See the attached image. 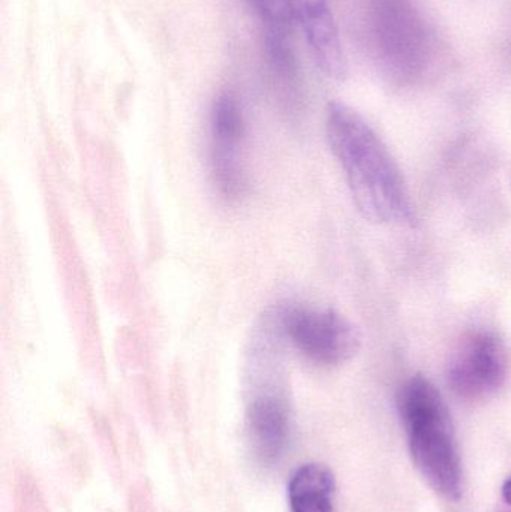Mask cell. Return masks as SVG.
Segmentation results:
<instances>
[{"instance_id": "9", "label": "cell", "mask_w": 511, "mask_h": 512, "mask_svg": "<svg viewBox=\"0 0 511 512\" xmlns=\"http://www.w3.org/2000/svg\"><path fill=\"white\" fill-rule=\"evenodd\" d=\"M335 477L327 466L306 463L296 469L288 484L291 512H333Z\"/></svg>"}, {"instance_id": "2", "label": "cell", "mask_w": 511, "mask_h": 512, "mask_svg": "<svg viewBox=\"0 0 511 512\" xmlns=\"http://www.w3.org/2000/svg\"><path fill=\"white\" fill-rule=\"evenodd\" d=\"M398 409L414 465L435 492L458 499L461 457L452 415L440 391L425 376H413L399 390Z\"/></svg>"}, {"instance_id": "5", "label": "cell", "mask_w": 511, "mask_h": 512, "mask_svg": "<svg viewBox=\"0 0 511 512\" xmlns=\"http://www.w3.org/2000/svg\"><path fill=\"white\" fill-rule=\"evenodd\" d=\"M509 370L506 345L497 334L479 331L465 337L450 358L447 379L465 399H483L503 387Z\"/></svg>"}, {"instance_id": "8", "label": "cell", "mask_w": 511, "mask_h": 512, "mask_svg": "<svg viewBox=\"0 0 511 512\" xmlns=\"http://www.w3.org/2000/svg\"><path fill=\"white\" fill-rule=\"evenodd\" d=\"M248 432L252 450L263 465L278 463L290 442L291 418L287 403L278 393H263L248 408Z\"/></svg>"}, {"instance_id": "11", "label": "cell", "mask_w": 511, "mask_h": 512, "mask_svg": "<svg viewBox=\"0 0 511 512\" xmlns=\"http://www.w3.org/2000/svg\"><path fill=\"white\" fill-rule=\"evenodd\" d=\"M503 499L507 505L511 507V478L504 483L503 486Z\"/></svg>"}, {"instance_id": "3", "label": "cell", "mask_w": 511, "mask_h": 512, "mask_svg": "<svg viewBox=\"0 0 511 512\" xmlns=\"http://www.w3.org/2000/svg\"><path fill=\"white\" fill-rule=\"evenodd\" d=\"M371 26L387 71L411 78L428 65L431 33L416 0H371Z\"/></svg>"}, {"instance_id": "1", "label": "cell", "mask_w": 511, "mask_h": 512, "mask_svg": "<svg viewBox=\"0 0 511 512\" xmlns=\"http://www.w3.org/2000/svg\"><path fill=\"white\" fill-rule=\"evenodd\" d=\"M326 131L363 218L375 224L413 225L416 213L404 174L371 125L348 105L332 102Z\"/></svg>"}, {"instance_id": "6", "label": "cell", "mask_w": 511, "mask_h": 512, "mask_svg": "<svg viewBox=\"0 0 511 512\" xmlns=\"http://www.w3.org/2000/svg\"><path fill=\"white\" fill-rule=\"evenodd\" d=\"M212 131V173L224 197L234 200L245 191L246 176L242 161L245 117L233 92H222L213 102L210 116Z\"/></svg>"}, {"instance_id": "7", "label": "cell", "mask_w": 511, "mask_h": 512, "mask_svg": "<svg viewBox=\"0 0 511 512\" xmlns=\"http://www.w3.org/2000/svg\"><path fill=\"white\" fill-rule=\"evenodd\" d=\"M293 8L321 71L342 80L347 74V60L327 0H293Z\"/></svg>"}, {"instance_id": "10", "label": "cell", "mask_w": 511, "mask_h": 512, "mask_svg": "<svg viewBox=\"0 0 511 512\" xmlns=\"http://www.w3.org/2000/svg\"><path fill=\"white\" fill-rule=\"evenodd\" d=\"M257 12L264 27V41L291 39L296 20L293 0H246Z\"/></svg>"}, {"instance_id": "4", "label": "cell", "mask_w": 511, "mask_h": 512, "mask_svg": "<svg viewBox=\"0 0 511 512\" xmlns=\"http://www.w3.org/2000/svg\"><path fill=\"white\" fill-rule=\"evenodd\" d=\"M279 324L305 357L324 366L347 363L362 346L356 325L336 310L288 307Z\"/></svg>"}]
</instances>
